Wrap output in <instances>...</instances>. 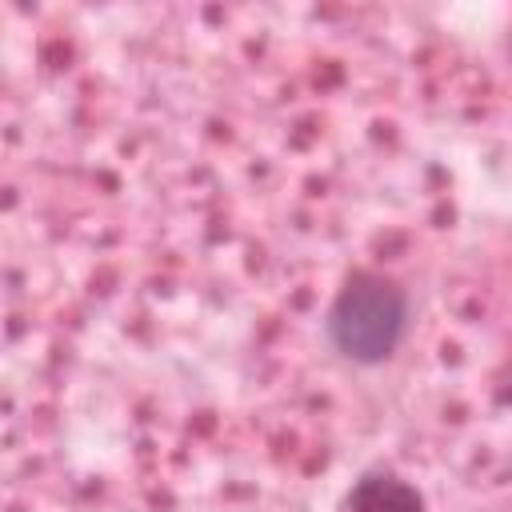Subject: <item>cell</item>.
Returning <instances> with one entry per match:
<instances>
[{
	"label": "cell",
	"mask_w": 512,
	"mask_h": 512,
	"mask_svg": "<svg viewBox=\"0 0 512 512\" xmlns=\"http://www.w3.org/2000/svg\"><path fill=\"white\" fill-rule=\"evenodd\" d=\"M408 332V292L372 268L352 272L332 308H328V340L352 364H384Z\"/></svg>",
	"instance_id": "6da1fadb"
},
{
	"label": "cell",
	"mask_w": 512,
	"mask_h": 512,
	"mask_svg": "<svg viewBox=\"0 0 512 512\" xmlns=\"http://www.w3.org/2000/svg\"><path fill=\"white\" fill-rule=\"evenodd\" d=\"M348 512H428L416 484L396 472H368L348 492Z\"/></svg>",
	"instance_id": "7a4b0ae2"
}]
</instances>
